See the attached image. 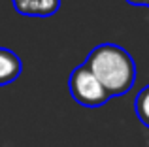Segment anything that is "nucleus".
<instances>
[{"instance_id":"nucleus-3","label":"nucleus","mask_w":149,"mask_h":147,"mask_svg":"<svg viewBox=\"0 0 149 147\" xmlns=\"http://www.w3.org/2000/svg\"><path fill=\"white\" fill-rule=\"evenodd\" d=\"M11 4L25 17H51L61 10V0H11Z\"/></svg>"},{"instance_id":"nucleus-6","label":"nucleus","mask_w":149,"mask_h":147,"mask_svg":"<svg viewBox=\"0 0 149 147\" xmlns=\"http://www.w3.org/2000/svg\"><path fill=\"white\" fill-rule=\"evenodd\" d=\"M127 2L132 6H146V0H127Z\"/></svg>"},{"instance_id":"nucleus-4","label":"nucleus","mask_w":149,"mask_h":147,"mask_svg":"<svg viewBox=\"0 0 149 147\" xmlns=\"http://www.w3.org/2000/svg\"><path fill=\"white\" fill-rule=\"evenodd\" d=\"M23 72V62L19 55L11 49L0 47V87L10 85L21 76Z\"/></svg>"},{"instance_id":"nucleus-1","label":"nucleus","mask_w":149,"mask_h":147,"mask_svg":"<svg viewBox=\"0 0 149 147\" xmlns=\"http://www.w3.org/2000/svg\"><path fill=\"white\" fill-rule=\"evenodd\" d=\"M85 66L100 81L109 98L123 96L136 83V62L125 47L117 44H100L85 59Z\"/></svg>"},{"instance_id":"nucleus-7","label":"nucleus","mask_w":149,"mask_h":147,"mask_svg":"<svg viewBox=\"0 0 149 147\" xmlns=\"http://www.w3.org/2000/svg\"><path fill=\"white\" fill-rule=\"evenodd\" d=\"M146 6H149V0H146Z\"/></svg>"},{"instance_id":"nucleus-2","label":"nucleus","mask_w":149,"mask_h":147,"mask_svg":"<svg viewBox=\"0 0 149 147\" xmlns=\"http://www.w3.org/2000/svg\"><path fill=\"white\" fill-rule=\"evenodd\" d=\"M68 91L72 98L83 107H100L109 100L106 89L85 64H79L72 70L68 77Z\"/></svg>"},{"instance_id":"nucleus-5","label":"nucleus","mask_w":149,"mask_h":147,"mask_svg":"<svg viewBox=\"0 0 149 147\" xmlns=\"http://www.w3.org/2000/svg\"><path fill=\"white\" fill-rule=\"evenodd\" d=\"M134 111H136V115H138L140 123L149 126V85H146V87L138 92V96H136V100H134Z\"/></svg>"}]
</instances>
